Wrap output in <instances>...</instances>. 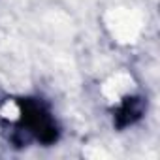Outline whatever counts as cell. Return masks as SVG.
Returning <instances> with one entry per match:
<instances>
[{
    "label": "cell",
    "instance_id": "1",
    "mask_svg": "<svg viewBox=\"0 0 160 160\" xmlns=\"http://www.w3.org/2000/svg\"><path fill=\"white\" fill-rule=\"evenodd\" d=\"M17 111H19V119L12 136L15 143L36 139L43 145H51L58 139L57 121L40 100H32V98L19 100Z\"/></svg>",
    "mask_w": 160,
    "mask_h": 160
},
{
    "label": "cell",
    "instance_id": "2",
    "mask_svg": "<svg viewBox=\"0 0 160 160\" xmlns=\"http://www.w3.org/2000/svg\"><path fill=\"white\" fill-rule=\"evenodd\" d=\"M145 113V100L141 96H130L121 102V106L115 109L113 124L117 128H126L136 124Z\"/></svg>",
    "mask_w": 160,
    "mask_h": 160
}]
</instances>
